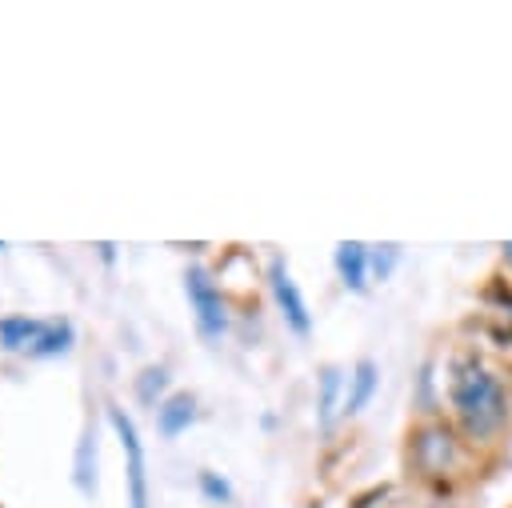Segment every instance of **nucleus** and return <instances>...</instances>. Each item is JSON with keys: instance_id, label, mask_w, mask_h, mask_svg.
<instances>
[{"instance_id": "10", "label": "nucleus", "mask_w": 512, "mask_h": 508, "mask_svg": "<svg viewBox=\"0 0 512 508\" xmlns=\"http://www.w3.org/2000/svg\"><path fill=\"white\" fill-rule=\"evenodd\" d=\"M372 392H376V364L372 360H360L356 368H352V376H348V392H344V408L340 412H360L368 400H372Z\"/></svg>"}, {"instance_id": "15", "label": "nucleus", "mask_w": 512, "mask_h": 508, "mask_svg": "<svg viewBox=\"0 0 512 508\" xmlns=\"http://www.w3.org/2000/svg\"><path fill=\"white\" fill-rule=\"evenodd\" d=\"M396 256H400V248H396V244H384V248H376V252H368V268L376 272V280H384V276L392 272V264H396Z\"/></svg>"}, {"instance_id": "6", "label": "nucleus", "mask_w": 512, "mask_h": 508, "mask_svg": "<svg viewBox=\"0 0 512 508\" xmlns=\"http://www.w3.org/2000/svg\"><path fill=\"white\" fill-rule=\"evenodd\" d=\"M196 420V396L192 392H172L156 404V428L160 436H180Z\"/></svg>"}, {"instance_id": "16", "label": "nucleus", "mask_w": 512, "mask_h": 508, "mask_svg": "<svg viewBox=\"0 0 512 508\" xmlns=\"http://www.w3.org/2000/svg\"><path fill=\"white\" fill-rule=\"evenodd\" d=\"M488 300L496 304V312H492V316H504V320H512V292H508V288H500V284H496V288L488 292ZM500 344H512V324H508V332L500 336Z\"/></svg>"}, {"instance_id": "14", "label": "nucleus", "mask_w": 512, "mask_h": 508, "mask_svg": "<svg viewBox=\"0 0 512 508\" xmlns=\"http://www.w3.org/2000/svg\"><path fill=\"white\" fill-rule=\"evenodd\" d=\"M196 480H200V492H204L212 504H228V500H232V484H228L224 476H216V472H208V468H204Z\"/></svg>"}, {"instance_id": "3", "label": "nucleus", "mask_w": 512, "mask_h": 508, "mask_svg": "<svg viewBox=\"0 0 512 508\" xmlns=\"http://www.w3.org/2000/svg\"><path fill=\"white\" fill-rule=\"evenodd\" d=\"M184 292H188V304H192V312H196L200 336H204V340H220L224 328H228V312H224L220 288L212 284V276H208L200 264H192V268L184 272Z\"/></svg>"}, {"instance_id": "11", "label": "nucleus", "mask_w": 512, "mask_h": 508, "mask_svg": "<svg viewBox=\"0 0 512 508\" xmlns=\"http://www.w3.org/2000/svg\"><path fill=\"white\" fill-rule=\"evenodd\" d=\"M72 480H76V488H80L84 496H92V488H96V428H92V424L84 428V436H80V444H76Z\"/></svg>"}, {"instance_id": "5", "label": "nucleus", "mask_w": 512, "mask_h": 508, "mask_svg": "<svg viewBox=\"0 0 512 508\" xmlns=\"http://www.w3.org/2000/svg\"><path fill=\"white\" fill-rule=\"evenodd\" d=\"M456 456H460V448H456L452 432L440 428V424H428V428H420V432L412 436V460H416V468H420L424 476H444V472H452Z\"/></svg>"}, {"instance_id": "8", "label": "nucleus", "mask_w": 512, "mask_h": 508, "mask_svg": "<svg viewBox=\"0 0 512 508\" xmlns=\"http://www.w3.org/2000/svg\"><path fill=\"white\" fill-rule=\"evenodd\" d=\"M48 320H36V316H0V348L8 352H32V344L40 340Z\"/></svg>"}, {"instance_id": "4", "label": "nucleus", "mask_w": 512, "mask_h": 508, "mask_svg": "<svg viewBox=\"0 0 512 508\" xmlns=\"http://www.w3.org/2000/svg\"><path fill=\"white\" fill-rule=\"evenodd\" d=\"M268 284H272V296H276V304H280V312H284V324H288L296 336H308V332H312V316H308V304H304V296H300V288H296V280H292L284 256H272V264H268Z\"/></svg>"}, {"instance_id": "2", "label": "nucleus", "mask_w": 512, "mask_h": 508, "mask_svg": "<svg viewBox=\"0 0 512 508\" xmlns=\"http://www.w3.org/2000/svg\"><path fill=\"white\" fill-rule=\"evenodd\" d=\"M108 424L120 436L124 448V476H128V508H152L148 504V460H144V440L136 432V420L124 408H108Z\"/></svg>"}, {"instance_id": "18", "label": "nucleus", "mask_w": 512, "mask_h": 508, "mask_svg": "<svg viewBox=\"0 0 512 508\" xmlns=\"http://www.w3.org/2000/svg\"><path fill=\"white\" fill-rule=\"evenodd\" d=\"M0 248H4V240H0Z\"/></svg>"}, {"instance_id": "12", "label": "nucleus", "mask_w": 512, "mask_h": 508, "mask_svg": "<svg viewBox=\"0 0 512 508\" xmlns=\"http://www.w3.org/2000/svg\"><path fill=\"white\" fill-rule=\"evenodd\" d=\"M340 388H344V372L336 368V364H328V368H320V396H316V416H320V424L328 428L332 420H336V400H340Z\"/></svg>"}, {"instance_id": "17", "label": "nucleus", "mask_w": 512, "mask_h": 508, "mask_svg": "<svg viewBox=\"0 0 512 508\" xmlns=\"http://www.w3.org/2000/svg\"><path fill=\"white\" fill-rule=\"evenodd\" d=\"M504 256H508V264H512V244H504Z\"/></svg>"}, {"instance_id": "7", "label": "nucleus", "mask_w": 512, "mask_h": 508, "mask_svg": "<svg viewBox=\"0 0 512 508\" xmlns=\"http://www.w3.org/2000/svg\"><path fill=\"white\" fill-rule=\"evenodd\" d=\"M336 272H340L344 288L364 292V284H368V248L360 240H340L336 244Z\"/></svg>"}, {"instance_id": "1", "label": "nucleus", "mask_w": 512, "mask_h": 508, "mask_svg": "<svg viewBox=\"0 0 512 508\" xmlns=\"http://www.w3.org/2000/svg\"><path fill=\"white\" fill-rule=\"evenodd\" d=\"M448 396H452V408H456L460 428H464L472 440L492 436V432L508 420L504 384H500L476 356H456V360H452Z\"/></svg>"}, {"instance_id": "9", "label": "nucleus", "mask_w": 512, "mask_h": 508, "mask_svg": "<svg viewBox=\"0 0 512 508\" xmlns=\"http://www.w3.org/2000/svg\"><path fill=\"white\" fill-rule=\"evenodd\" d=\"M76 344V328H72V320H48L44 324V332H40V340L32 344V360H48V356H64L68 348Z\"/></svg>"}, {"instance_id": "13", "label": "nucleus", "mask_w": 512, "mask_h": 508, "mask_svg": "<svg viewBox=\"0 0 512 508\" xmlns=\"http://www.w3.org/2000/svg\"><path fill=\"white\" fill-rule=\"evenodd\" d=\"M168 388V372L160 368V364H152V368H144L140 376H136V396L144 400V404H156V396Z\"/></svg>"}]
</instances>
